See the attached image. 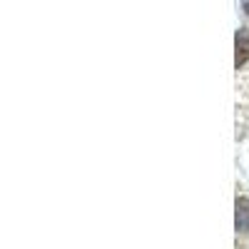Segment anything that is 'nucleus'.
Here are the masks:
<instances>
[{
	"label": "nucleus",
	"mask_w": 249,
	"mask_h": 249,
	"mask_svg": "<svg viewBox=\"0 0 249 249\" xmlns=\"http://www.w3.org/2000/svg\"><path fill=\"white\" fill-rule=\"evenodd\" d=\"M234 48H237V53H234V65H237V70H239L244 62L249 60V28H239V30H237Z\"/></svg>",
	"instance_id": "nucleus-1"
},
{
	"label": "nucleus",
	"mask_w": 249,
	"mask_h": 249,
	"mask_svg": "<svg viewBox=\"0 0 249 249\" xmlns=\"http://www.w3.org/2000/svg\"><path fill=\"white\" fill-rule=\"evenodd\" d=\"M237 232H249V197L237 199Z\"/></svg>",
	"instance_id": "nucleus-2"
},
{
	"label": "nucleus",
	"mask_w": 249,
	"mask_h": 249,
	"mask_svg": "<svg viewBox=\"0 0 249 249\" xmlns=\"http://www.w3.org/2000/svg\"><path fill=\"white\" fill-rule=\"evenodd\" d=\"M242 8H244V13L249 15V0H242Z\"/></svg>",
	"instance_id": "nucleus-3"
}]
</instances>
